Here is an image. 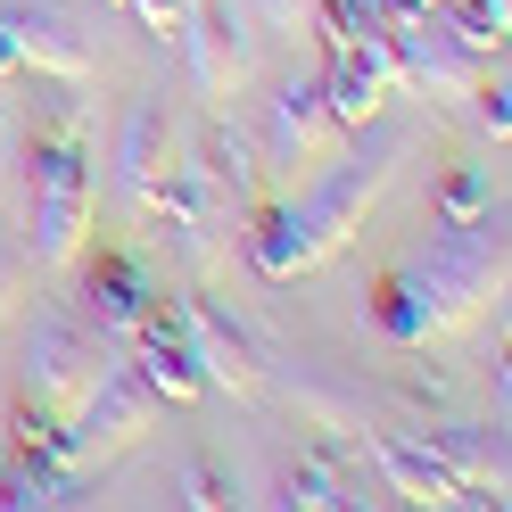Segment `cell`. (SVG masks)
Masks as SVG:
<instances>
[{
  "label": "cell",
  "instance_id": "6da1fadb",
  "mask_svg": "<svg viewBox=\"0 0 512 512\" xmlns=\"http://www.w3.org/2000/svg\"><path fill=\"white\" fill-rule=\"evenodd\" d=\"M83 232H91V157L75 141H42L34 149V256L75 265Z\"/></svg>",
  "mask_w": 512,
  "mask_h": 512
},
{
  "label": "cell",
  "instance_id": "7a4b0ae2",
  "mask_svg": "<svg viewBox=\"0 0 512 512\" xmlns=\"http://www.w3.org/2000/svg\"><path fill=\"white\" fill-rule=\"evenodd\" d=\"M100 372L108 364H100V339H91V331H75V323H42L34 331V397H50V405L75 413Z\"/></svg>",
  "mask_w": 512,
  "mask_h": 512
},
{
  "label": "cell",
  "instance_id": "3957f363",
  "mask_svg": "<svg viewBox=\"0 0 512 512\" xmlns=\"http://www.w3.org/2000/svg\"><path fill=\"white\" fill-rule=\"evenodd\" d=\"M9 34H17V58H34V67L58 75V83H83L91 75V50L75 42V25L58 17V9H17Z\"/></svg>",
  "mask_w": 512,
  "mask_h": 512
},
{
  "label": "cell",
  "instance_id": "277c9868",
  "mask_svg": "<svg viewBox=\"0 0 512 512\" xmlns=\"http://www.w3.org/2000/svg\"><path fill=\"white\" fill-rule=\"evenodd\" d=\"M157 298H149V281H141V265L124 248H100L91 256V314H100V323H141Z\"/></svg>",
  "mask_w": 512,
  "mask_h": 512
},
{
  "label": "cell",
  "instance_id": "5b68a950",
  "mask_svg": "<svg viewBox=\"0 0 512 512\" xmlns=\"http://www.w3.org/2000/svg\"><path fill=\"white\" fill-rule=\"evenodd\" d=\"M323 83H290V91H281V100H273V149H314V141H323Z\"/></svg>",
  "mask_w": 512,
  "mask_h": 512
},
{
  "label": "cell",
  "instance_id": "8992f818",
  "mask_svg": "<svg viewBox=\"0 0 512 512\" xmlns=\"http://www.w3.org/2000/svg\"><path fill=\"white\" fill-rule=\"evenodd\" d=\"M157 124H166V108H133V124H124V182L157 174Z\"/></svg>",
  "mask_w": 512,
  "mask_h": 512
},
{
  "label": "cell",
  "instance_id": "52a82bcc",
  "mask_svg": "<svg viewBox=\"0 0 512 512\" xmlns=\"http://www.w3.org/2000/svg\"><path fill=\"white\" fill-rule=\"evenodd\" d=\"M290 504H356V488L331 463H290Z\"/></svg>",
  "mask_w": 512,
  "mask_h": 512
},
{
  "label": "cell",
  "instance_id": "ba28073f",
  "mask_svg": "<svg viewBox=\"0 0 512 512\" xmlns=\"http://www.w3.org/2000/svg\"><path fill=\"white\" fill-rule=\"evenodd\" d=\"M9 306H17V256L0 248V314H9Z\"/></svg>",
  "mask_w": 512,
  "mask_h": 512
}]
</instances>
